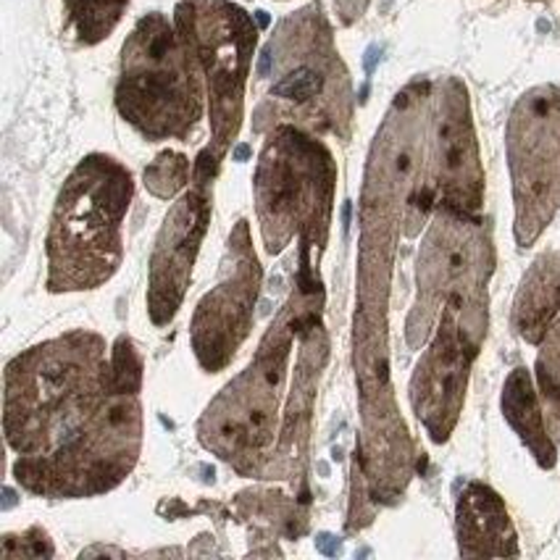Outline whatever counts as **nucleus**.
<instances>
[{
  "mask_svg": "<svg viewBox=\"0 0 560 560\" xmlns=\"http://www.w3.org/2000/svg\"><path fill=\"white\" fill-rule=\"evenodd\" d=\"M140 358L114 361L95 335L61 337L19 355L5 376V434L30 492L84 498L127 477L140 451Z\"/></svg>",
  "mask_w": 560,
  "mask_h": 560,
  "instance_id": "nucleus-1",
  "label": "nucleus"
},
{
  "mask_svg": "<svg viewBox=\"0 0 560 560\" xmlns=\"http://www.w3.org/2000/svg\"><path fill=\"white\" fill-rule=\"evenodd\" d=\"M129 200L132 177L108 155H88L71 172L50 221V290H93L114 277L121 260V221Z\"/></svg>",
  "mask_w": 560,
  "mask_h": 560,
  "instance_id": "nucleus-2",
  "label": "nucleus"
},
{
  "mask_svg": "<svg viewBox=\"0 0 560 560\" xmlns=\"http://www.w3.org/2000/svg\"><path fill=\"white\" fill-rule=\"evenodd\" d=\"M260 74L273 80L269 97L256 114V129H264L266 119H279L277 124H305L335 132L342 140L350 135V77L318 5L284 19L266 48Z\"/></svg>",
  "mask_w": 560,
  "mask_h": 560,
  "instance_id": "nucleus-3",
  "label": "nucleus"
},
{
  "mask_svg": "<svg viewBox=\"0 0 560 560\" xmlns=\"http://www.w3.org/2000/svg\"><path fill=\"white\" fill-rule=\"evenodd\" d=\"M203 69L177 22L148 14L121 50L116 108L148 140H185L203 116Z\"/></svg>",
  "mask_w": 560,
  "mask_h": 560,
  "instance_id": "nucleus-4",
  "label": "nucleus"
},
{
  "mask_svg": "<svg viewBox=\"0 0 560 560\" xmlns=\"http://www.w3.org/2000/svg\"><path fill=\"white\" fill-rule=\"evenodd\" d=\"M335 159L298 124H277L256 172L258 217L269 250H282L292 230H327L335 195Z\"/></svg>",
  "mask_w": 560,
  "mask_h": 560,
  "instance_id": "nucleus-5",
  "label": "nucleus"
},
{
  "mask_svg": "<svg viewBox=\"0 0 560 560\" xmlns=\"http://www.w3.org/2000/svg\"><path fill=\"white\" fill-rule=\"evenodd\" d=\"M174 22L203 69L211 101V151L224 159L243 124L245 82L258 30L250 14L230 0H185L177 5Z\"/></svg>",
  "mask_w": 560,
  "mask_h": 560,
  "instance_id": "nucleus-6",
  "label": "nucleus"
},
{
  "mask_svg": "<svg viewBox=\"0 0 560 560\" xmlns=\"http://www.w3.org/2000/svg\"><path fill=\"white\" fill-rule=\"evenodd\" d=\"M516 240L529 247L560 208V84L518 97L508 121Z\"/></svg>",
  "mask_w": 560,
  "mask_h": 560,
  "instance_id": "nucleus-7",
  "label": "nucleus"
},
{
  "mask_svg": "<svg viewBox=\"0 0 560 560\" xmlns=\"http://www.w3.org/2000/svg\"><path fill=\"white\" fill-rule=\"evenodd\" d=\"M487 331V301L451 298L440 311L434 342L410 380V402L434 442H445L458 424L468 374Z\"/></svg>",
  "mask_w": 560,
  "mask_h": 560,
  "instance_id": "nucleus-8",
  "label": "nucleus"
},
{
  "mask_svg": "<svg viewBox=\"0 0 560 560\" xmlns=\"http://www.w3.org/2000/svg\"><path fill=\"white\" fill-rule=\"evenodd\" d=\"M492 264L490 234L479 217L434 211L419 256V303L408 322V342L413 348L424 342L432 318L451 298H487Z\"/></svg>",
  "mask_w": 560,
  "mask_h": 560,
  "instance_id": "nucleus-9",
  "label": "nucleus"
},
{
  "mask_svg": "<svg viewBox=\"0 0 560 560\" xmlns=\"http://www.w3.org/2000/svg\"><path fill=\"white\" fill-rule=\"evenodd\" d=\"M429 174H432L434 211L479 217L485 203V172H481L468 90L455 77L434 82Z\"/></svg>",
  "mask_w": 560,
  "mask_h": 560,
  "instance_id": "nucleus-10",
  "label": "nucleus"
},
{
  "mask_svg": "<svg viewBox=\"0 0 560 560\" xmlns=\"http://www.w3.org/2000/svg\"><path fill=\"white\" fill-rule=\"evenodd\" d=\"M219 161L221 159L211 148L200 153L198 164H195L192 190L174 206L159 237L151 269V316L155 324L172 322L182 303V295H185L198 243L203 237L208 219H211L208 187H211Z\"/></svg>",
  "mask_w": 560,
  "mask_h": 560,
  "instance_id": "nucleus-11",
  "label": "nucleus"
},
{
  "mask_svg": "<svg viewBox=\"0 0 560 560\" xmlns=\"http://www.w3.org/2000/svg\"><path fill=\"white\" fill-rule=\"evenodd\" d=\"M258 295V264L256 258H247L230 282L219 284L217 292L200 303L195 314V353L206 369L217 371L230 361L240 342L245 340L250 327L253 305Z\"/></svg>",
  "mask_w": 560,
  "mask_h": 560,
  "instance_id": "nucleus-12",
  "label": "nucleus"
},
{
  "mask_svg": "<svg viewBox=\"0 0 560 560\" xmlns=\"http://www.w3.org/2000/svg\"><path fill=\"white\" fill-rule=\"evenodd\" d=\"M455 532L464 558H516L521 552L503 498L481 481H471L460 492Z\"/></svg>",
  "mask_w": 560,
  "mask_h": 560,
  "instance_id": "nucleus-13",
  "label": "nucleus"
},
{
  "mask_svg": "<svg viewBox=\"0 0 560 560\" xmlns=\"http://www.w3.org/2000/svg\"><path fill=\"white\" fill-rule=\"evenodd\" d=\"M560 314V253L547 250L532 264L513 303V327L526 342H539Z\"/></svg>",
  "mask_w": 560,
  "mask_h": 560,
  "instance_id": "nucleus-14",
  "label": "nucleus"
},
{
  "mask_svg": "<svg viewBox=\"0 0 560 560\" xmlns=\"http://www.w3.org/2000/svg\"><path fill=\"white\" fill-rule=\"evenodd\" d=\"M503 413L513 432L518 434L521 442L529 447L542 468H552L558 460L556 440H552L550 429L545 424L542 408H539V397L534 393V384L529 371L524 366L513 369L511 376L505 380L503 387Z\"/></svg>",
  "mask_w": 560,
  "mask_h": 560,
  "instance_id": "nucleus-15",
  "label": "nucleus"
},
{
  "mask_svg": "<svg viewBox=\"0 0 560 560\" xmlns=\"http://www.w3.org/2000/svg\"><path fill=\"white\" fill-rule=\"evenodd\" d=\"M71 37L80 45H97L119 27L129 0H63Z\"/></svg>",
  "mask_w": 560,
  "mask_h": 560,
  "instance_id": "nucleus-16",
  "label": "nucleus"
},
{
  "mask_svg": "<svg viewBox=\"0 0 560 560\" xmlns=\"http://www.w3.org/2000/svg\"><path fill=\"white\" fill-rule=\"evenodd\" d=\"M537 382L547 410V429L552 440H560V318L550 324L539 340Z\"/></svg>",
  "mask_w": 560,
  "mask_h": 560,
  "instance_id": "nucleus-17",
  "label": "nucleus"
},
{
  "mask_svg": "<svg viewBox=\"0 0 560 560\" xmlns=\"http://www.w3.org/2000/svg\"><path fill=\"white\" fill-rule=\"evenodd\" d=\"M187 179H190V161H187V155L174 151L161 153L159 159L145 168L148 190L159 195V198H172V195H177L182 187L187 185Z\"/></svg>",
  "mask_w": 560,
  "mask_h": 560,
  "instance_id": "nucleus-18",
  "label": "nucleus"
},
{
  "mask_svg": "<svg viewBox=\"0 0 560 560\" xmlns=\"http://www.w3.org/2000/svg\"><path fill=\"white\" fill-rule=\"evenodd\" d=\"M335 5H337V14H340L342 22L353 24L363 14H366L369 0H335Z\"/></svg>",
  "mask_w": 560,
  "mask_h": 560,
  "instance_id": "nucleus-19",
  "label": "nucleus"
}]
</instances>
